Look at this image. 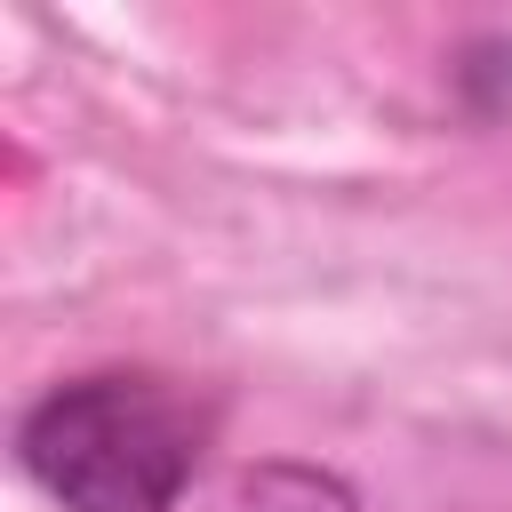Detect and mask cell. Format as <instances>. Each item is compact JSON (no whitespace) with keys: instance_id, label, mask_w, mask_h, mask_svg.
Returning a JSON list of instances; mask_svg holds the SVG:
<instances>
[{"instance_id":"6da1fadb","label":"cell","mask_w":512,"mask_h":512,"mask_svg":"<svg viewBox=\"0 0 512 512\" xmlns=\"http://www.w3.org/2000/svg\"><path fill=\"white\" fill-rule=\"evenodd\" d=\"M208 416L144 368H104L56 384L24 424L16 456L64 512H176L192 488Z\"/></svg>"},{"instance_id":"7a4b0ae2","label":"cell","mask_w":512,"mask_h":512,"mask_svg":"<svg viewBox=\"0 0 512 512\" xmlns=\"http://www.w3.org/2000/svg\"><path fill=\"white\" fill-rule=\"evenodd\" d=\"M208 512H360V496L320 464H240Z\"/></svg>"}]
</instances>
